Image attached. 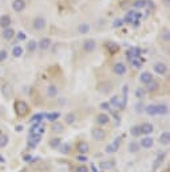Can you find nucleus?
I'll use <instances>...</instances> for the list:
<instances>
[{"mask_svg": "<svg viewBox=\"0 0 170 172\" xmlns=\"http://www.w3.org/2000/svg\"><path fill=\"white\" fill-rule=\"evenodd\" d=\"M15 112H16L17 116L23 117L28 113V106L24 101H16L15 102Z\"/></svg>", "mask_w": 170, "mask_h": 172, "instance_id": "obj_1", "label": "nucleus"}, {"mask_svg": "<svg viewBox=\"0 0 170 172\" xmlns=\"http://www.w3.org/2000/svg\"><path fill=\"white\" fill-rule=\"evenodd\" d=\"M121 141H122L121 137H117L115 140L111 142V144H109L106 147V152L107 153H115L118 149H119V147H121Z\"/></svg>", "mask_w": 170, "mask_h": 172, "instance_id": "obj_2", "label": "nucleus"}, {"mask_svg": "<svg viewBox=\"0 0 170 172\" xmlns=\"http://www.w3.org/2000/svg\"><path fill=\"white\" fill-rule=\"evenodd\" d=\"M91 134H92V138L97 141H102V140H105V137H106V132L103 130L102 128H95V129H92Z\"/></svg>", "mask_w": 170, "mask_h": 172, "instance_id": "obj_3", "label": "nucleus"}, {"mask_svg": "<svg viewBox=\"0 0 170 172\" xmlns=\"http://www.w3.org/2000/svg\"><path fill=\"white\" fill-rule=\"evenodd\" d=\"M113 71L117 75H125L126 74V65L122 63V62H117L113 67Z\"/></svg>", "mask_w": 170, "mask_h": 172, "instance_id": "obj_4", "label": "nucleus"}, {"mask_svg": "<svg viewBox=\"0 0 170 172\" xmlns=\"http://www.w3.org/2000/svg\"><path fill=\"white\" fill-rule=\"evenodd\" d=\"M32 26H34L35 30H44V27L47 26V20L44 19V18H36V19L34 20V23H32Z\"/></svg>", "mask_w": 170, "mask_h": 172, "instance_id": "obj_5", "label": "nucleus"}, {"mask_svg": "<svg viewBox=\"0 0 170 172\" xmlns=\"http://www.w3.org/2000/svg\"><path fill=\"white\" fill-rule=\"evenodd\" d=\"M139 18H141V15H139V14H137L135 11H130V12H127L126 16H125L123 23H133L134 20H138Z\"/></svg>", "mask_w": 170, "mask_h": 172, "instance_id": "obj_6", "label": "nucleus"}, {"mask_svg": "<svg viewBox=\"0 0 170 172\" xmlns=\"http://www.w3.org/2000/svg\"><path fill=\"white\" fill-rule=\"evenodd\" d=\"M95 47H97V43H95L94 39H87V41H84L83 43V49L87 51V53H92V51L95 50Z\"/></svg>", "mask_w": 170, "mask_h": 172, "instance_id": "obj_7", "label": "nucleus"}, {"mask_svg": "<svg viewBox=\"0 0 170 172\" xmlns=\"http://www.w3.org/2000/svg\"><path fill=\"white\" fill-rule=\"evenodd\" d=\"M46 132V128H44L43 125H40V124H38V125H34L31 128V130H29V134H36V136H42V134Z\"/></svg>", "mask_w": 170, "mask_h": 172, "instance_id": "obj_8", "label": "nucleus"}, {"mask_svg": "<svg viewBox=\"0 0 170 172\" xmlns=\"http://www.w3.org/2000/svg\"><path fill=\"white\" fill-rule=\"evenodd\" d=\"M139 81H141L142 83H145V85H147V83H150L151 81H153V74L149 71H143L141 75H139Z\"/></svg>", "mask_w": 170, "mask_h": 172, "instance_id": "obj_9", "label": "nucleus"}, {"mask_svg": "<svg viewBox=\"0 0 170 172\" xmlns=\"http://www.w3.org/2000/svg\"><path fill=\"white\" fill-rule=\"evenodd\" d=\"M154 71H156L157 74H160V75H164V74H166V71H168V67H166L165 63L158 62V63L154 65Z\"/></svg>", "mask_w": 170, "mask_h": 172, "instance_id": "obj_10", "label": "nucleus"}, {"mask_svg": "<svg viewBox=\"0 0 170 172\" xmlns=\"http://www.w3.org/2000/svg\"><path fill=\"white\" fill-rule=\"evenodd\" d=\"M42 140V136H36V134H29L28 137V147L29 148H35L38 145V142Z\"/></svg>", "mask_w": 170, "mask_h": 172, "instance_id": "obj_11", "label": "nucleus"}, {"mask_svg": "<svg viewBox=\"0 0 170 172\" xmlns=\"http://www.w3.org/2000/svg\"><path fill=\"white\" fill-rule=\"evenodd\" d=\"M12 8L16 11V12H20L25 8V2L24 0H14L12 2Z\"/></svg>", "mask_w": 170, "mask_h": 172, "instance_id": "obj_12", "label": "nucleus"}, {"mask_svg": "<svg viewBox=\"0 0 170 172\" xmlns=\"http://www.w3.org/2000/svg\"><path fill=\"white\" fill-rule=\"evenodd\" d=\"M141 57V50L137 49V47H133L127 51V58L129 59H135V58H139Z\"/></svg>", "mask_w": 170, "mask_h": 172, "instance_id": "obj_13", "label": "nucleus"}, {"mask_svg": "<svg viewBox=\"0 0 170 172\" xmlns=\"http://www.w3.org/2000/svg\"><path fill=\"white\" fill-rule=\"evenodd\" d=\"M139 129H141V133H143V134H150L151 132L154 130V126L151 125V124H149V122H145V124H142V125L139 126Z\"/></svg>", "mask_w": 170, "mask_h": 172, "instance_id": "obj_14", "label": "nucleus"}, {"mask_svg": "<svg viewBox=\"0 0 170 172\" xmlns=\"http://www.w3.org/2000/svg\"><path fill=\"white\" fill-rule=\"evenodd\" d=\"M153 144H154V140L151 137H149V136H146V137H143L142 140H141V147L142 148H151L153 147Z\"/></svg>", "mask_w": 170, "mask_h": 172, "instance_id": "obj_15", "label": "nucleus"}, {"mask_svg": "<svg viewBox=\"0 0 170 172\" xmlns=\"http://www.w3.org/2000/svg\"><path fill=\"white\" fill-rule=\"evenodd\" d=\"M76 149H78V152L80 155H84V153L88 152V144L86 141H79L78 145H76Z\"/></svg>", "mask_w": 170, "mask_h": 172, "instance_id": "obj_16", "label": "nucleus"}, {"mask_svg": "<svg viewBox=\"0 0 170 172\" xmlns=\"http://www.w3.org/2000/svg\"><path fill=\"white\" fill-rule=\"evenodd\" d=\"M114 166H115V163H114L113 160H105V162H101V164H99V167H101L103 171L111 170V168H114Z\"/></svg>", "mask_w": 170, "mask_h": 172, "instance_id": "obj_17", "label": "nucleus"}, {"mask_svg": "<svg viewBox=\"0 0 170 172\" xmlns=\"http://www.w3.org/2000/svg\"><path fill=\"white\" fill-rule=\"evenodd\" d=\"M11 18L8 15H2L0 16V26H2L3 28H8L11 26Z\"/></svg>", "mask_w": 170, "mask_h": 172, "instance_id": "obj_18", "label": "nucleus"}, {"mask_svg": "<svg viewBox=\"0 0 170 172\" xmlns=\"http://www.w3.org/2000/svg\"><path fill=\"white\" fill-rule=\"evenodd\" d=\"M50 45H51L50 38H43V39H40V41L38 42V47L40 50H47L50 47Z\"/></svg>", "mask_w": 170, "mask_h": 172, "instance_id": "obj_19", "label": "nucleus"}, {"mask_svg": "<svg viewBox=\"0 0 170 172\" xmlns=\"http://www.w3.org/2000/svg\"><path fill=\"white\" fill-rule=\"evenodd\" d=\"M14 36H15V30H14V28L8 27V28H4V30H3V38L7 39V41L12 39Z\"/></svg>", "mask_w": 170, "mask_h": 172, "instance_id": "obj_20", "label": "nucleus"}, {"mask_svg": "<svg viewBox=\"0 0 170 172\" xmlns=\"http://www.w3.org/2000/svg\"><path fill=\"white\" fill-rule=\"evenodd\" d=\"M156 106H157V116H165V114H168V112H169L168 105L161 104V105H156Z\"/></svg>", "mask_w": 170, "mask_h": 172, "instance_id": "obj_21", "label": "nucleus"}, {"mask_svg": "<svg viewBox=\"0 0 170 172\" xmlns=\"http://www.w3.org/2000/svg\"><path fill=\"white\" fill-rule=\"evenodd\" d=\"M109 121H110V117L107 116V114H105V113H102V114H98V117H97V122L99 124V125H106Z\"/></svg>", "mask_w": 170, "mask_h": 172, "instance_id": "obj_22", "label": "nucleus"}, {"mask_svg": "<svg viewBox=\"0 0 170 172\" xmlns=\"http://www.w3.org/2000/svg\"><path fill=\"white\" fill-rule=\"evenodd\" d=\"M47 96L54 98L58 96V87L55 85H48V87H47Z\"/></svg>", "mask_w": 170, "mask_h": 172, "instance_id": "obj_23", "label": "nucleus"}, {"mask_svg": "<svg viewBox=\"0 0 170 172\" xmlns=\"http://www.w3.org/2000/svg\"><path fill=\"white\" fill-rule=\"evenodd\" d=\"M160 142L162 145H168L169 144V142H170V133H169V132H164V133H161Z\"/></svg>", "mask_w": 170, "mask_h": 172, "instance_id": "obj_24", "label": "nucleus"}, {"mask_svg": "<svg viewBox=\"0 0 170 172\" xmlns=\"http://www.w3.org/2000/svg\"><path fill=\"white\" fill-rule=\"evenodd\" d=\"M2 93L6 98H10L11 96H12V89H11L10 85H3L2 86Z\"/></svg>", "mask_w": 170, "mask_h": 172, "instance_id": "obj_25", "label": "nucleus"}, {"mask_svg": "<svg viewBox=\"0 0 170 172\" xmlns=\"http://www.w3.org/2000/svg\"><path fill=\"white\" fill-rule=\"evenodd\" d=\"M44 117H46L48 121H56L59 117H60V113L59 112H51V113H47Z\"/></svg>", "mask_w": 170, "mask_h": 172, "instance_id": "obj_26", "label": "nucleus"}, {"mask_svg": "<svg viewBox=\"0 0 170 172\" xmlns=\"http://www.w3.org/2000/svg\"><path fill=\"white\" fill-rule=\"evenodd\" d=\"M43 117H44V114H42V113L34 114V116H32V118L29 120V122H31V124H34V125H38V124H40V121L43 120Z\"/></svg>", "mask_w": 170, "mask_h": 172, "instance_id": "obj_27", "label": "nucleus"}, {"mask_svg": "<svg viewBox=\"0 0 170 172\" xmlns=\"http://www.w3.org/2000/svg\"><path fill=\"white\" fill-rule=\"evenodd\" d=\"M12 55L15 58L21 57V55H23V47H21V46H15L12 49Z\"/></svg>", "mask_w": 170, "mask_h": 172, "instance_id": "obj_28", "label": "nucleus"}, {"mask_svg": "<svg viewBox=\"0 0 170 172\" xmlns=\"http://www.w3.org/2000/svg\"><path fill=\"white\" fill-rule=\"evenodd\" d=\"M64 120H66V124H68V125H71V124L75 122V120H76V117H75V113H67L64 117Z\"/></svg>", "mask_w": 170, "mask_h": 172, "instance_id": "obj_29", "label": "nucleus"}, {"mask_svg": "<svg viewBox=\"0 0 170 172\" xmlns=\"http://www.w3.org/2000/svg\"><path fill=\"white\" fill-rule=\"evenodd\" d=\"M107 49H109V51L111 54H115V53H118V50H119V46L114 42H109L107 43Z\"/></svg>", "mask_w": 170, "mask_h": 172, "instance_id": "obj_30", "label": "nucleus"}, {"mask_svg": "<svg viewBox=\"0 0 170 172\" xmlns=\"http://www.w3.org/2000/svg\"><path fill=\"white\" fill-rule=\"evenodd\" d=\"M78 31L80 32V34H87V32H90V24H88V23H82V24H79Z\"/></svg>", "mask_w": 170, "mask_h": 172, "instance_id": "obj_31", "label": "nucleus"}, {"mask_svg": "<svg viewBox=\"0 0 170 172\" xmlns=\"http://www.w3.org/2000/svg\"><path fill=\"white\" fill-rule=\"evenodd\" d=\"M36 49H38V42L36 41H29L27 43V50L29 51V53H35Z\"/></svg>", "mask_w": 170, "mask_h": 172, "instance_id": "obj_32", "label": "nucleus"}, {"mask_svg": "<svg viewBox=\"0 0 170 172\" xmlns=\"http://www.w3.org/2000/svg\"><path fill=\"white\" fill-rule=\"evenodd\" d=\"M145 112L149 116H157V106L156 105H149V106H146Z\"/></svg>", "mask_w": 170, "mask_h": 172, "instance_id": "obj_33", "label": "nucleus"}, {"mask_svg": "<svg viewBox=\"0 0 170 172\" xmlns=\"http://www.w3.org/2000/svg\"><path fill=\"white\" fill-rule=\"evenodd\" d=\"M138 149H139V144H138V142H135V141H131L130 144H129V151H130L131 153H135V152H138Z\"/></svg>", "mask_w": 170, "mask_h": 172, "instance_id": "obj_34", "label": "nucleus"}, {"mask_svg": "<svg viewBox=\"0 0 170 172\" xmlns=\"http://www.w3.org/2000/svg\"><path fill=\"white\" fill-rule=\"evenodd\" d=\"M127 104V86H123V100L121 102V109H123Z\"/></svg>", "mask_w": 170, "mask_h": 172, "instance_id": "obj_35", "label": "nucleus"}, {"mask_svg": "<svg viewBox=\"0 0 170 172\" xmlns=\"http://www.w3.org/2000/svg\"><path fill=\"white\" fill-rule=\"evenodd\" d=\"M133 6H134L137 10H142V8H145V6H146V0H135Z\"/></svg>", "mask_w": 170, "mask_h": 172, "instance_id": "obj_36", "label": "nucleus"}, {"mask_svg": "<svg viewBox=\"0 0 170 172\" xmlns=\"http://www.w3.org/2000/svg\"><path fill=\"white\" fill-rule=\"evenodd\" d=\"M59 145H60V138H58V137H55V138H52V140L50 141V147L51 148H58Z\"/></svg>", "mask_w": 170, "mask_h": 172, "instance_id": "obj_37", "label": "nucleus"}, {"mask_svg": "<svg viewBox=\"0 0 170 172\" xmlns=\"http://www.w3.org/2000/svg\"><path fill=\"white\" fill-rule=\"evenodd\" d=\"M147 85H149V86H147V90H149V91H156L158 89V83L154 82V81H151L150 83H147Z\"/></svg>", "mask_w": 170, "mask_h": 172, "instance_id": "obj_38", "label": "nucleus"}, {"mask_svg": "<svg viewBox=\"0 0 170 172\" xmlns=\"http://www.w3.org/2000/svg\"><path fill=\"white\" fill-rule=\"evenodd\" d=\"M7 144H8V137L4 136V134H2V136H0V147L4 148Z\"/></svg>", "mask_w": 170, "mask_h": 172, "instance_id": "obj_39", "label": "nucleus"}, {"mask_svg": "<svg viewBox=\"0 0 170 172\" xmlns=\"http://www.w3.org/2000/svg\"><path fill=\"white\" fill-rule=\"evenodd\" d=\"M131 134H133L134 137H137V136H139V134H141V129H139L138 125H135V126L131 128Z\"/></svg>", "mask_w": 170, "mask_h": 172, "instance_id": "obj_40", "label": "nucleus"}, {"mask_svg": "<svg viewBox=\"0 0 170 172\" xmlns=\"http://www.w3.org/2000/svg\"><path fill=\"white\" fill-rule=\"evenodd\" d=\"M59 147H60V152H62V153H70V151H71V148H70L68 144L59 145Z\"/></svg>", "mask_w": 170, "mask_h": 172, "instance_id": "obj_41", "label": "nucleus"}, {"mask_svg": "<svg viewBox=\"0 0 170 172\" xmlns=\"http://www.w3.org/2000/svg\"><path fill=\"white\" fill-rule=\"evenodd\" d=\"M7 57H8V53L6 50H0V62H4L7 59Z\"/></svg>", "mask_w": 170, "mask_h": 172, "instance_id": "obj_42", "label": "nucleus"}, {"mask_svg": "<svg viewBox=\"0 0 170 172\" xmlns=\"http://www.w3.org/2000/svg\"><path fill=\"white\" fill-rule=\"evenodd\" d=\"M131 63H133V66H134L135 69H139L142 66V62L138 59V58H135V59H131Z\"/></svg>", "mask_w": 170, "mask_h": 172, "instance_id": "obj_43", "label": "nucleus"}, {"mask_svg": "<svg viewBox=\"0 0 170 172\" xmlns=\"http://www.w3.org/2000/svg\"><path fill=\"white\" fill-rule=\"evenodd\" d=\"M123 26V19H115L113 22V27H122Z\"/></svg>", "mask_w": 170, "mask_h": 172, "instance_id": "obj_44", "label": "nucleus"}, {"mask_svg": "<svg viewBox=\"0 0 170 172\" xmlns=\"http://www.w3.org/2000/svg\"><path fill=\"white\" fill-rule=\"evenodd\" d=\"M143 96H145V90H143V89H137L135 90V97L142 98Z\"/></svg>", "mask_w": 170, "mask_h": 172, "instance_id": "obj_45", "label": "nucleus"}, {"mask_svg": "<svg viewBox=\"0 0 170 172\" xmlns=\"http://www.w3.org/2000/svg\"><path fill=\"white\" fill-rule=\"evenodd\" d=\"M52 129H54L55 132H63V125H62V124H55Z\"/></svg>", "mask_w": 170, "mask_h": 172, "instance_id": "obj_46", "label": "nucleus"}, {"mask_svg": "<svg viewBox=\"0 0 170 172\" xmlns=\"http://www.w3.org/2000/svg\"><path fill=\"white\" fill-rule=\"evenodd\" d=\"M76 172H88V168L86 166H79V167H76Z\"/></svg>", "mask_w": 170, "mask_h": 172, "instance_id": "obj_47", "label": "nucleus"}, {"mask_svg": "<svg viewBox=\"0 0 170 172\" xmlns=\"http://www.w3.org/2000/svg\"><path fill=\"white\" fill-rule=\"evenodd\" d=\"M101 108L105 109V110H109V109H110V104H109V102H102V104H101Z\"/></svg>", "mask_w": 170, "mask_h": 172, "instance_id": "obj_48", "label": "nucleus"}, {"mask_svg": "<svg viewBox=\"0 0 170 172\" xmlns=\"http://www.w3.org/2000/svg\"><path fill=\"white\" fill-rule=\"evenodd\" d=\"M25 38H27V36H25L24 32H19V34H17V39H19V41H24Z\"/></svg>", "mask_w": 170, "mask_h": 172, "instance_id": "obj_49", "label": "nucleus"}, {"mask_svg": "<svg viewBox=\"0 0 170 172\" xmlns=\"http://www.w3.org/2000/svg\"><path fill=\"white\" fill-rule=\"evenodd\" d=\"M76 160H79V162H86L87 157H86V156H83V155H79L78 157H76Z\"/></svg>", "mask_w": 170, "mask_h": 172, "instance_id": "obj_50", "label": "nucleus"}, {"mask_svg": "<svg viewBox=\"0 0 170 172\" xmlns=\"http://www.w3.org/2000/svg\"><path fill=\"white\" fill-rule=\"evenodd\" d=\"M135 106H137V108H135V109H137V112H142V110H143V108H142L143 105H142V104H137Z\"/></svg>", "mask_w": 170, "mask_h": 172, "instance_id": "obj_51", "label": "nucleus"}, {"mask_svg": "<svg viewBox=\"0 0 170 172\" xmlns=\"http://www.w3.org/2000/svg\"><path fill=\"white\" fill-rule=\"evenodd\" d=\"M164 39L166 42H169V31H165V35H164Z\"/></svg>", "mask_w": 170, "mask_h": 172, "instance_id": "obj_52", "label": "nucleus"}, {"mask_svg": "<svg viewBox=\"0 0 170 172\" xmlns=\"http://www.w3.org/2000/svg\"><path fill=\"white\" fill-rule=\"evenodd\" d=\"M24 160H25V162H32V157L29 156V155H25L24 156Z\"/></svg>", "mask_w": 170, "mask_h": 172, "instance_id": "obj_53", "label": "nucleus"}, {"mask_svg": "<svg viewBox=\"0 0 170 172\" xmlns=\"http://www.w3.org/2000/svg\"><path fill=\"white\" fill-rule=\"evenodd\" d=\"M21 130H23V126H21V125H17V126H16V132H21Z\"/></svg>", "mask_w": 170, "mask_h": 172, "instance_id": "obj_54", "label": "nucleus"}, {"mask_svg": "<svg viewBox=\"0 0 170 172\" xmlns=\"http://www.w3.org/2000/svg\"><path fill=\"white\" fill-rule=\"evenodd\" d=\"M0 163H4V157H3L2 155H0Z\"/></svg>", "mask_w": 170, "mask_h": 172, "instance_id": "obj_55", "label": "nucleus"}, {"mask_svg": "<svg viewBox=\"0 0 170 172\" xmlns=\"http://www.w3.org/2000/svg\"><path fill=\"white\" fill-rule=\"evenodd\" d=\"M91 168H92V171H94V172H97V170H95V166H94V164L91 166Z\"/></svg>", "mask_w": 170, "mask_h": 172, "instance_id": "obj_56", "label": "nucleus"}]
</instances>
